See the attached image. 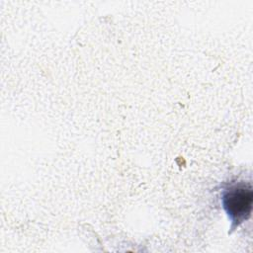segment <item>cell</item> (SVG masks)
I'll return each mask as SVG.
<instances>
[{
    "instance_id": "1",
    "label": "cell",
    "mask_w": 253,
    "mask_h": 253,
    "mask_svg": "<svg viewBox=\"0 0 253 253\" xmlns=\"http://www.w3.org/2000/svg\"><path fill=\"white\" fill-rule=\"evenodd\" d=\"M252 199V188L249 183L238 182L223 191L222 205L233 224H240L250 215Z\"/></svg>"
}]
</instances>
